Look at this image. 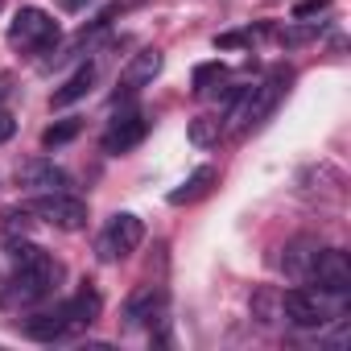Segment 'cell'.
Segmentation results:
<instances>
[{"instance_id": "6da1fadb", "label": "cell", "mask_w": 351, "mask_h": 351, "mask_svg": "<svg viewBox=\"0 0 351 351\" xmlns=\"http://www.w3.org/2000/svg\"><path fill=\"white\" fill-rule=\"evenodd\" d=\"M58 281H62V265H58L46 248H38V244H29V240H13L9 302H25V306L46 302V298L58 289Z\"/></svg>"}, {"instance_id": "44dd1931", "label": "cell", "mask_w": 351, "mask_h": 351, "mask_svg": "<svg viewBox=\"0 0 351 351\" xmlns=\"http://www.w3.org/2000/svg\"><path fill=\"white\" fill-rule=\"evenodd\" d=\"M58 5H62L66 13H79V9H87V5H91V0H58Z\"/></svg>"}, {"instance_id": "5b68a950", "label": "cell", "mask_w": 351, "mask_h": 351, "mask_svg": "<svg viewBox=\"0 0 351 351\" xmlns=\"http://www.w3.org/2000/svg\"><path fill=\"white\" fill-rule=\"evenodd\" d=\"M306 281H314V285H318L322 293H330V298H343V293L351 289V261H347V252H339V248H318L314 261H310Z\"/></svg>"}, {"instance_id": "9c48e42d", "label": "cell", "mask_w": 351, "mask_h": 351, "mask_svg": "<svg viewBox=\"0 0 351 351\" xmlns=\"http://www.w3.org/2000/svg\"><path fill=\"white\" fill-rule=\"evenodd\" d=\"M161 50H141V54H132V62L120 71V83H116V104L120 99H128V95H136V91H145L157 75H161Z\"/></svg>"}, {"instance_id": "7c38bea8", "label": "cell", "mask_w": 351, "mask_h": 351, "mask_svg": "<svg viewBox=\"0 0 351 351\" xmlns=\"http://www.w3.org/2000/svg\"><path fill=\"white\" fill-rule=\"evenodd\" d=\"M21 330H25L29 339H38V343H54V339H66V335H71V322H66V314L54 306V310H46V314L25 318Z\"/></svg>"}, {"instance_id": "ffe728a7", "label": "cell", "mask_w": 351, "mask_h": 351, "mask_svg": "<svg viewBox=\"0 0 351 351\" xmlns=\"http://www.w3.org/2000/svg\"><path fill=\"white\" fill-rule=\"evenodd\" d=\"M13 132H17V120H13V112H9V108H0V145H5V141H13Z\"/></svg>"}, {"instance_id": "ba28073f", "label": "cell", "mask_w": 351, "mask_h": 351, "mask_svg": "<svg viewBox=\"0 0 351 351\" xmlns=\"http://www.w3.org/2000/svg\"><path fill=\"white\" fill-rule=\"evenodd\" d=\"M145 132H149V120H145V112L141 108H124L112 124H108V132H104V153H128V149H136L141 141H145Z\"/></svg>"}, {"instance_id": "e0dca14e", "label": "cell", "mask_w": 351, "mask_h": 351, "mask_svg": "<svg viewBox=\"0 0 351 351\" xmlns=\"http://www.w3.org/2000/svg\"><path fill=\"white\" fill-rule=\"evenodd\" d=\"M219 136H223V120H219V116H195V120H191V145L207 149V145H215Z\"/></svg>"}, {"instance_id": "2e32d148", "label": "cell", "mask_w": 351, "mask_h": 351, "mask_svg": "<svg viewBox=\"0 0 351 351\" xmlns=\"http://www.w3.org/2000/svg\"><path fill=\"white\" fill-rule=\"evenodd\" d=\"M223 79H228V66H223V62H203V66H195V95H215Z\"/></svg>"}, {"instance_id": "d6986e66", "label": "cell", "mask_w": 351, "mask_h": 351, "mask_svg": "<svg viewBox=\"0 0 351 351\" xmlns=\"http://www.w3.org/2000/svg\"><path fill=\"white\" fill-rule=\"evenodd\" d=\"M326 5H330V0H302V5H293V21L318 17V13H326Z\"/></svg>"}, {"instance_id": "8fae6325", "label": "cell", "mask_w": 351, "mask_h": 351, "mask_svg": "<svg viewBox=\"0 0 351 351\" xmlns=\"http://www.w3.org/2000/svg\"><path fill=\"white\" fill-rule=\"evenodd\" d=\"M99 306H104V298H99V289L91 285V281H83L58 310L66 314V322H71V330H83V326H91L95 318H99Z\"/></svg>"}, {"instance_id": "3957f363", "label": "cell", "mask_w": 351, "mask_h": 351, "mask_svg": "<svg viewBox=\"0 0 351 351\" xmlns=\"http://www.w3.org/2000/svg\"><path fill=\"white\" fill-rule=\"evenodd\" d=\"M9 42L17 46V50H50V46H58V21L46 13V9H21L17 17H13V25H9Z\"/></svg>"}, {"instance_id": "9a60e30c", "label": "cell", "mask_w": 351, "mask_h": 351, "mask_svg": "<svg viewBox=\"0 0 351 351\" xmlns=\"http://www.w3.org/2000/svg\"><path fill=\"white\" fill-rule=\"evenodd\" d=\"M314 252H318V248H314L310 240H298V244H293V248L285 252V261H281V265H285V273H289V277H298V281H306V273H310V261H314Z\"/></svg>"}, {"instance_id": "7402d4cb", "label": "cell", "mask_w": 351, "mask_h": 351, "mask_svg": "<svg viewBox=\"0 0 351 351\" xmlns=\"http://www.w3.org/2000/svg\"><path fill=\"white\" fill-rule=\"evenodd\" d=\"M0 95H5V79H0Z\"/></svg>"}, {"instance_id": "7a4b0ae2", "label": "cell", "mask_w": 351, "mask_h": 351, "mask_svg": "<svg viewBox=\"0 0 351 351\" xmlns=\"http://www.w3.org/2000/svg\"><path fill=\"white\" fill-rule=\"evenodd\" d=\"M326 298L330 293H322V289H285L281 302H277V310H281L285 322H293L302 330H314V326H326L330 314H335Z\"/></svg>"}, {"instance_id": "30bf717a", "label": "cell", "mask_w": 351, "mask_h": 351, "mask_svg": "<svg viewBox=\"0 0 351 351\" xmlns=\"http://www.w3.org/2000/svg\"><path fill=\"white\" fill-rule=\"evenodd\" d=\"M161 310H165V293H161V285H136L132 293H128V302H124V326H149L153 318H161Z\"/></svg>"}, {"instance_id": "277c9868", "label": "cell", "mask_w": 351, "mask_h": 351, "mask_svg": "<svg viewBox=\"0 0 351 351\" xmlns=\"http://www.w3.org/2000/svg\"><path fill=\"white\" fill-rule=\"evenodd\" d=\"M141 240H145V223L132 211H120L108 219V228L99 236V261H124L141 248Z\"/></svg>"}, {"instance_id": "4fadbf2b", "label": "cell", "mask_w": 351, "mask_h": 351, "mask_svg": "<svg viewBox=\"0 0 351 351\" xmlns=\"http://www.w3.org/2000/svg\"><path fill=\"white\" fill-rule=\"evenodd\" d=\"M91 83H95V66H91V62H83V66H79V71H75V75H71L54 95H50V108H71V104H79V99L91 91Z\"/></svg>"}, {"instance_id": "8992f818", "label": "cell", "mask_w": 351, "mask_h": 351, "mask_svg": "<svg viewBox=\"0 0 351 351\" xmlns=\"http://www.w3.org/2000/svg\"><path fill=\"white\" fill-rule=\"evenodd\" d=\"M17 182H21L29 195H66V191H75V178H71L62 165L46 161V157L21 161V165H17Z\"/></svg>"}, {"instance_id": "52a82bcc", "label": "cell", "mask_w": 351, "mask_h": 351, "mask_svg": "<svg viewBox=\"0 0 351 351\" xmlns=\"http://www.w3.org/2000/svg\"><path fill=\"white\" fill-rule=\"evenodd\" d=\"M34 211H38L50 228H58V232H79V228H87V203H83L75 191H66V195H38Z\"/></svg>"}, {"instance_id": "ac0fdd59", "label": "cell", "mask_w": 351, "mask_h": 351, "mask_svg": "<svg viewBox=\"0 0 351 351\" xmlns=\"http://www.w3.org/2000/svg\"><path fill=\"white\" fill-rule=\"evenodd\" d=\"M83 132V120H75V116H66V120H58V124H50L46 132H42V145L46 149H58V145H66V141H75Z\"/></svg>"}, {"instance_id": "5bb4252c", "label": "cell", "mask_w": 351, "mask_h": 351, "mask_svg": "<svg viewBox=\"0 0 351 351\" xmlns=\"http://www.w3.org/2000/svg\"><path fill=\"white\" fill-rule=\"evenodd\" d=\"M211 186H215V165H199V169L191 173V178H186L178 191H173V195H169V203H173V207H182V203H199Z\"/></svg>"}]
</instances>
